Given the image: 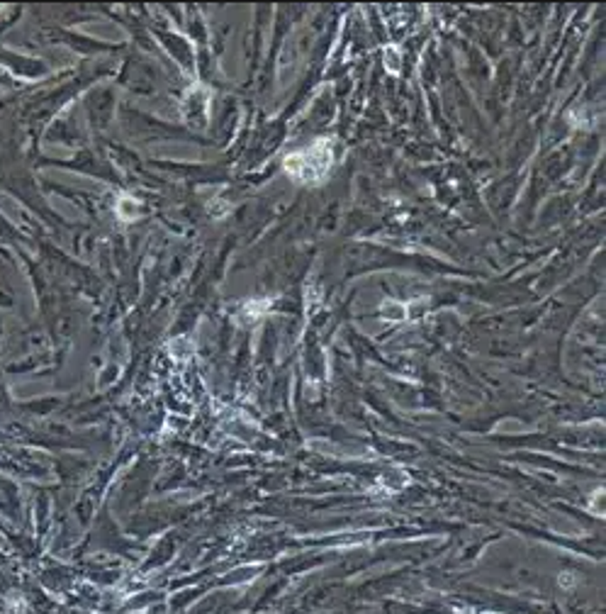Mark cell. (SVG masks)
Masks as SVG:
<instances>
[{"mask_svg": "<svg viewBox=\"0 0 606 614\" xmlns=\"http://www.w3.org/2000/svg\"><path fill=\"white\" fill-rule=\"evenodd\" d=\"M331 161H334V154H331L329 141H317L309 149L295 151L293 156H288L285 171L293 179L302 181V183H314V181H322L329 174Z\"/></svg>", "mask_w": 606, "mask_h": 614, "instance_id": "obj_1", "label": "cell"}]
</instances>
